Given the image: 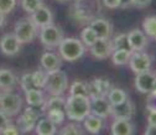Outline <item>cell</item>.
<instances>
[{"label": "cell", "mask_w": 156, "mask_h": 135, "mask_svg": "<svg viewBox=\"0 0 156 135\" xmlns=\"http://www.w3.org/2000/svg\"><path fill=\"white\" fill-rule=\"evenodd\" d=\"M90 113V99L82 95H69L66 99L65 114L74 122H82Z\"/></svg>", "instance_id": "1"}, {"label": "cell", "mask_w": 156, "mask_h": 135, "mask_svg": "<svg viewBox=\"0 0 156 135\" xmlns=\"http://www.w3.org/2000/svg\"><path fill=\"white\" fill-rule=\"evenodd\" d=\"M101 11L98 0H77L71 10V15L77 23H87L97 17Z\"/></svg>", "instance_id": "2"}, {"label": "cell", "mask_w": 156, "mask_h": 135, "mask_svg": "<svg viewBox=\"0 0 156 135\" xmlns=\"http://www.w3.org/2000/svg\"><path fill=\"white\" fill-rule=\"evenodd\" d=\"M57 47H58V51H60V56L62 57V60L68 61V62H74L77 60H80L86 53L84 44L81 40L73 38V37H63Z\"/></svg>", "instance_id": "3"}, {"label": "cell", "mask_w": 156, "mask_h": 135, "mask_svg": "<svg viewBox=\"0 0 156 135\" xmlns=\"http://www.w3.org/2000/svg\"><path fill=\"white\" fill-rule=\"evenodd\" d=\"M37 34V26L34 24L31 17H23L15 24L14 35L17 41L23 44H30L34 41Z\"/></svg>", "instance_id": "4"}, {"label": "cell", "mask_w": 156, "mask_h": 135, "mask_svg": "<svg viewBox=\"0 0 156 135\" xmlns=\"http://www.w3.org/2000/svg\"><path fill=\"white\" fill-rule=\"evenodd\" d=\"M63 31L61 30L60 26L52 24H48L46 26L40 27V40L41 44L46 48H55L60 45V42L63 38Z\"/></svg>", "instance_id": "5"}, {"label": "cell", "mask_w": 156, "mask_h": 135, "mask_svg": "<svg viewBox=\"0 0 156 135\" xmlns=\"http://www.w3.org/2000/svg\"><path fill=\"white\" fill-rule=\"evenodd\" d=\"M68 87L67 74L60 69L50 72L47 74V82L45 88L51 93V95H61L66 92Z\"/></svg>", "instance_id": "6"}, {"label": "cell", "mask_w": 156, "mask_h": 135, "mask_svg": "<svg viewBox=\"0 0 156 135\" xmlns=\"http://www.w3.org/2000/svg\"><path fill=\"white\" fill-rule=\"evenodd\" d=\"M23 107V98L16 93H11L5 91L3 94H0V110L5 114L15 115L20 112Z\"/></svg>", "instance_id": "7"}, {"label": "cell", "mask_w": 156, "mask_h": 135, "mask_svg": "<svg viewBox=\"0 0 156 135\" xmlns=\"http://www.w3.org/2000/svg\"><path fill=\"white\" fill-rule=\"evenodd\" d=\"M129 66L130 69L134 73H141L145 71H149L151 68L152 59L151 56L144 51H134L131 52V56L129 59Z\"/></svg>", "instance_id": "8"}, {"label": "cell", "mask_w": 156, "mask_h": 135, "mask_svg": "<svg viewBox=\"0 0 156 135\" xmlns=\"http://www.w3.org/2000/svg\"><path fill=\"white\" fill-rule=\"evenodd\" d=\"M38 117H40V112L37 110V108L29 105L25 109L24 114L19 118V123H17L19 124L17 125L19 130L25 131V133L31 131L35 128V125H36V123L38 120Z\"/></svg>", "instance_id": "9"}, {"label": "cell", "mask_w": 156, "mask_h": 135, "mask_svg": "<svg viewBox=\"0 0 156 135\" xmlns=\"http://www.w3.org/2000/svg\"><path fill=\"white\" fill-rule=\"evenodd\" d=\"M89 48H90L92 56L95 57V59H98V60L108 59V57H110L112 52L114 51L110 38H101V37L97 38L95 42Z\"/></svg>", "instance_id": "10"}, {"label": "cell", "mask_w": 156, "mask_h": 135, "mask_svg": "<svg viewBox=\"0 0 156 135\" xmlns=\"http://www.w3.org/2000/svg\"><path fill=\"white\" fill-rule=\"evenodd\" d=\"M155 80H156V73L152 72L151 69L141 72V73H136L135 82H134L136 91L143 94H149L152 89Z\"/></svg>", "instance_id": "11"}, {"label": "cell", "mask_w": 156, "mask_h": 135, "mask_svg": "<svg viewBox=\"0 0 156 135\" xmlns=\"http://www.w3.org/2000/svg\"><path fill=\"white\" fill-rule=\"evenodd\" d=\"M89 99H90V113L102 119H107L112 112V104L108 101L107 95L105 97H95Z\"/></svg>", "instance_id": "12"}, {"label": "cell", "mask_w": 156, "mask_h": 135, "mask_svg": "<svg viewBox=\"0 0 156 135\" xmlns=\"http://www.w3.org/2000/svg\"><path fill=\"white\" fill-rule=\"evenodd\" d=\"M135 114V105L134 103L128 98L126 101L112 105L110 115H113L114 119H128L130 120Z\"/></svg>", "instance_id": "13"}, {"label": "cell", "mask_w": 156, "mask_h": 135, "mask_svg": "<svg viewBox=\"0 0 156 135\" xmlns=\"http://www.w3.org/2000/svg\"><path fill=\"white\" fill-rule=\"evenodd\" d=\"M30 17L37 27H42L53 23V14L51 9L45 4H41L34 12H31Z\"/></svg>", "instance_id": "14"}, {"label": "cell", "mask_w": 156, "mask_h": 135, "mask_svg": "<svg viewBox=\"0 0 156 135\" xmlns=\"http://www.w3.org/2000/svg\"><path fill=\"white\" fill-rule=\"evenodd\" d=\"M128 35V41H129V47L130 51H144L147 47V35L139 30V29H134L131 30Z\"/></svg>", "instance_id": "15"}, {"label": "cell", "mask_w": 156, "mask_h": 135, "mask_svg": "<svg viewBox=\"0 0 156 135\" xmlns=\"http://www.w3.org/2000/svg\"><path fill=\"white\" fill-rule=\"evenodd\" d=\"M89 26L101 38H110L113 35V26L109 20L104 17H94L89 21Z\"/></svg>", "instance_id": "16"}, {"label": "cell", "mask_w": 156, "mask_h": 135, "mask_svg": "<svg viewBox=\"0 0 156 135\" xmlns=\"http://www.w3.org/2000/svg\"><path fill=\"white\" fill-rule=\"evenodd\" d=\"M21 48V44L17 41L14 34H5L2 38H0V50L2 52L9 57L15 56L19 53Z\"/></svg>", "instance_id": "17"}, {"label": "cell", "mask_w": 156, "mask_h": 135, "mask_svg": "<svg viewBox=\"0 0 156 135\" xmlns=\"http://www.w3.org/2000/svg\"><path fill=\"white\" fill-rule=\"evenodd\" d=\"M110 88H112V84H110V82L108 80H105V78H95L94 81L88 83L89 98L105 97Z\"/></svg>", "instance_id": "18"}, {"label": "cell", "mask_w": 156, "mask_h": 135, "mask_svg": "<svg viewBox=\"0 0 156 135\" xmlns=\"http://www.w3.org/2000/svg\"><path fill=\"white\" fill-rule=\"evenodd\" d=\"M41 66L47 73L57 71L62 66V57L60 56V53H56L52 51L45 52L41 57Z\"/></svg>", "instance_id": "19"}, {"label": "cell", "mask_w": 156, "mask_h": 135, "mask_svg": "<svg viewBox=\"0 0 156 135\" xmlns=\"http://www.w3.org/2000/svg\"><path fill=\"white\" fill-rule=\"evenodd\" d=\"M25 98H26V103L31 107H35V108H41L45 110V103H46V99L44 97V93L41 92V89L38 88H32V89H29L25 92Z\"/></svg>", "instance_id": "20"}, {"label": "cell", "mask_w": 156, "mask_h": 135, "mask_svg": "<svg viewBox=\"0 0 156 135\" xmlns=\"http://www.w3.org/2000/svg\"><path fill=\"white\" fill-rule=\"evenodd\" d=\"M110 131L114 135H130L135 131V126L128 119H114Z\"/></svg>", "instance_id": "21"}, {"label": "cell", "mask_w": 156, "mask_h": 135, "mask_svg": "<svg viewBox=\"0 0 156 135\" xmlns=\"http://www.w3.org/2000/svg\"><path fill=\"white\" fill-rule=\"evenodd\" d=\"M84 120V128L87 131L92 133V134H98L101 133V130L103 129V119L97 117V115L89 113L87 117L83 119Z\"/></svg>", "instance_id": "22"}, {"label": "cell", "mask_w": 156, "mask_h": 135, "mask_svg": "<svg viewBox=\"0 0 156 135\" xmlns=\"http://www.w3.org/2000/svg\"><path fill=\"white\" fill-rule=\"evenodd\" d=\"M16 84V77L15 74L6 68L0 69V88L4 91H10Z\"/></svg>", "instance_id": "23"}, {"label": "cell", "mask_w": 156, "mask_h": 135, "mask_svg": "<svg viewBox=\"0 0 156 135\" xmlns=\"http://www.w3.org/2000/svg\"><path fill=\"white\" fill-rule=\"evenodd\" d=\"M35 126H36V133L38 135H53L57 131L56 124H53L48 118H42L37 120Z\"/></svg>", "instance_id": "24"}, {"label": "cell", "mask_w": 156, "mask_h": 135, "mask_svg": "<svg viewBox=\"0 0 156 135\" xmlns=\"http://www.w3.org/2000/svg\"><path fill=\"white\" fill-rule=\"evenodd\" d=\"M131 56V51L130 50H125V48H119V50H114L110 55L112 57V62L115 66H123L126 65L129 62V59Z\"/></svg>", "instance_id": "25"}, {"label": "cell", "mask_w": 156, "mask_h": 135, "mask_svg": "<svg viewBox=\"0 0 156 135\" xmlns=\"http://www.w3.org/2000/svg\"><path fill=\"white\" fill-rule=\"evenodd\" d=\"M107 98H108V101L110 102V104L114 105V104H119V103L126 101V99H128V94H126L125 91H123V89H120V88L112 87V88L109 89L108 94H107Z\"/></svg>", "instance_id": "26"}, {"label": "cell", "mask_w": 156, "mask_h": 135, "mask_svg": "<svg viewBox=\"0 0 156 135\" xmlns=\"http://www.w3.org/2000/svg\"><path fill=\"white\" fill-rule=\"evenodd\" d=\"M71 95H82V97H89V89L88 83L83 81H76L72 83L69 89Z\"/></svg>", "instance_id": "27"}, {"label": "cell", "mask_w": 156, "mask_h": 135, "mask_svg": "<svg viewBox=\"0 0 156 135\" xmlns=\"http://www.w3.org/2000/svg\"><path fill=\"white\" fill-rule=\"evenodd\" d=\"M97 38H98V36L90 26H87L81 31V41L84 44L86 47H90L95 42Z\"/></svg>", "instance_id": "28"}, {"label": "cell", "mask_w": 156, "mask_h": 135, "mask_svg": "<svg viewBox=\"0 0 156 135\" xmlns=\"http://www.w3.org/2000/svg\"><path fill=\"white\" fill-rule=\"evenodd\" d=\"M65 104H66V101L61 97V95H52V97L50 99H47L45 103V110H50V109L65 110Z\"/></svg>", "instance_id": "29"}, {"label": "cell", "mask_w": 156, "mask_h": 135, "mask_svg": "<svg viewBox=\"0 0 156 135\" xmlns=\"http://www.w3.org/2000/svg\"><path fill=\"white\" fill-rule=\"evenodd\" d=\"M143 26H144V32L155 40V37H156V16L145 17L143 21Z\"/></svg>", "instance_id": "30"}, {"label": "cell", "mask_w": 156, "mask_h": 135, "mask_svg": "<svg viewBox=\"0 0 156 135\" xmlns=\"http://www.w3.org/2000/svg\"><path fill=\"white\" fill-rule=\"evenodd\" d=\"M47 74L48 73L45 72V71H35V72L31 73L32 82H34L35 88H38V89L45 88L46 82H47Z\"/></svg>", "instance_id": "31"}, {"label": "cell", "mask_w": 156, "mask_h": 135, "mask_svg": "<svg viewBox=\"0 0 156 135\" xmlns=\"http://www.w3.org/2000/svg\"><path fill=\"white\" fill-rule=\"evenodd\" d=\"M112 44H113V48L114 50H119V48L130 50L126 34H118L116 36H114V38L112 40Z\"/></svg>", "instance_id": "32"}, {"label": "cell", "mask_w": 156, "mask_h": 135, "mask_svg": "<svg viewBox=\"0 0 156 135\" xmlns=\"http://www.w3.org/2000/svg\"><path fill=\"white\" fill-rule=\"evenodd\" d=\"M47 112V118L56 125H61L65 120V110L60 109H50Z\"/></svg>", "instance_id": "33"}, {"label": "cell", "mask_w": 156, "mask_h": 135, "mask_svg": "<svg viewBox=\"0 0 156 135\" xmlns=\"http://www.w3.org/2000/svg\"><path fill=\"white\" fill-rule=\"evenodd\" d=\"M41 4H44L42 0H21V6H23V9H24L26 12H29V14L34 12Z\"/></svg>", "instance_id": "34"}, {"label": "cell", "mask_w": 156, "mask_h": 135, "mask_svg": "<svg viewBox=\"0 0 156 135\" xmlns=\"http://www.w3.org/2000/svg\"><path fill=\"white\" fill-rule=\"evenodd\" d=\"M60 134L61 135H76V134H83V129L78 125V124H67L65 125L61 130H60Z\"/></svg>", "instance_id": "35"}, {"label": "cell", "mask_w": 156, "mask_h": 135, "mask_svg": "<svg viewBox=\"0 0 156 135\" xmlns=\"http://www.w3.org/2000/svg\"><path fill=\"white\" fill-rule=\"evenodd\" d=\"M15 5L16 0H0V11L6 15L15 9Z\"/></svg>", "instance_id": "36"}, {"label": "cell", "mask_w": 156, "mask_h": 135, "mask_svg": "<svg viewBox=\"0 0 156 135\" xmlns=\"http://www.w3.org/2000/svg\"><path fill=\"white\" fill-rule=\"evenodd\" d=\"M20 84H21V88H23V91H24V92H26V91H29V89L35 88L34 82H32L31 73H25V74L21 77V82H20Z\"/></svg>", "instance_id": "37"}, {"label": "cell", "mask_w": 156, "mask_h": 135, "mask_svg": "<svg viewBox=\"0 0 156 135\" xmlns=\"http://www.w3.org/2000/svg\"><path fill=\"white\" fill-rule=\"evenodd\" d=\"M146 109L147 110H156V94L149 93L146 99Z\"/></svg>", "instance_id": "38"}, {"label": "cell", "mask_w": 156, "mask_h": 135, "mask_svg": "<svg viewBox=\"0 0 156 135\" xmlns=\"http://www.w3.org/2000/svg\"><path fill=\"white\" fill-rule=\"evenodd\" d=\"M10 124V119H9V115L5 114L4 112L0 110V133H2L8 125Z\"/></svg>", "instance_id": "39"}, {"label": "cell", "mask_w": 156, "mask_h": 135, "mask_svg": "<svg viewBox=\"0 0 156 135\" xmlns=\"http://www.w3.org/2000/svg\"><path fill=\"white\" fill-rule=\"evenodd\" d=\"M2 133H3V134H6V135H16V134L20 133V130H19L17 126H15V125H12V124H9Z\"/></svg>", "instance_id": "40"}, {"label": "cell", "mask_w": 156, "mask_h": 135, "mask_svg": "<svg viewBox=\"0 0 156 135\" xmlns=\"http://www.w3.org/2000/svg\"><path fill=\"white\" fill-rule=\"evenodd\" d=\"M103 4L108 9H118L120 0H103Z\"/></svg>", "instance_id": "41"}, {"label": "cell", "mask_w": 156, "mask_h": 135, "mask_svg": "<svg viewBox=\"0 0 156 135\" xmlns=\"http://www.w3.org/2000/svg\"><path fill=\"white\" fill-rule=\"evenodd\" d=\"M151 2H152V0H134V6L143 9V8L149 6L151 4Z\"/></svg>", "instance_id": "42"}, {"label": "cell", "mask_w": 156, "mask_h": 135, "mask_svg": "<svg viewBox=\"0 0 156 135\" xmlns=\"http://www.w3.org/2000/svg\"><path fill=\"white\" fill-rule=\"evenodd\" d=\"M147 123L156 125V110H149V117H147Z\"/></svg>", "instance_id": "43"}, {"label": "cell", "mask_w": 156, "mask_h": 135, "mask_svg": "<svg viewBox=\"0 0 156 135\" xmlns=\"http://www.w3.org/2000/svg\"><path fill=\"white\" fill-rule=\"evenodd\" d=\"M131 6H134V0H120L119 8L128 9V8H131Z\"/></svg>", "instance_id": "44"}, {"label": "cell", "mask_w": 156, "mask_h": 135, "mask_svg": "<svg viewBox=\"0 0 156 135\" xmlns=\"http://www.w3.org/2000/svg\"><path fill=\"white\" fill-rule=\"evenodd\" d=\"M145 134L146 135H156V125L149 124L145 129Z\"/></svg>", "instance_id": "45"}, {"label": "cell", "mask_w": 156, "mask_h": 135, "mask_svg": "<svg viewBox=\"0 0 156 135\" xmlns=\"http://www.w3.org/2000/svg\"><path fill=\"white\" fill-rule=\"evenodd\" d=\"M4 23H5V15L2 11H0V27L4 25Z\"/></svg>", "instance_id": "46"}, {"label": "cell", "mask_w": 156, "mask_h": 135, "mask_svg": "<svg viewBox=\"0 0 156 135\" xmlns=\"http://www.w3.org/2000/svg\"><path fill=\"white\" fill-rule=\"evenodd\" d=\"M150 93L156 94V80H155V82H154V86H152V89H151V92H150Z\"/></svg>", "instance_id": "47"}, {"label": "cell", "mask_w": 156, "mask_h": 135, "mask_svg": "<svg viewBox=\"0 0 156 135\" xmlns=\"http://www.w3.org/2000/svg\"><path fill=\"white\" fill-rule=\"evenodd\" d=\"M57 2H60V3H65V2H67V0H57Z\"/></svg>", "instance_id": "48"}, {"label": "cell", "mask_w": 156, "mask_h": 135, "mask_svg": "<svg viewBox=\"0 0 156 135\" xmlns=\"http://www.w3.org/2000/svg\"><path fill=\"white\" fill-rule=\"evenodd\" d=\"M154 57H155V59H156V50H155V55H154Z\"/></svg>", "instance_id": "49"}, {"label": "cell", "mask_w": 156, "mask_h": 135, "mask_svg": "<svg viewBox=\"0 0 156 135\" xmlns=\"http://www.w3.org/2000/svg\"><path fill=\"white\" fill-rule=\"evenodd\" d=\"M155 40H156V37H155Z\"/></svg>", "instance_id": "50"}]
</instances>
